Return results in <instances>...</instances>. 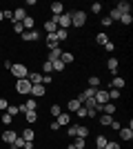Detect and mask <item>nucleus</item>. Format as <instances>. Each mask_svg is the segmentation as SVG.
I'll return each mask as SVG.
<instances>
[{
	"instance_id": "f257e3e1",
	"label": "nucleus",
	"mask_w": 133,
	"mask_h": 149,
	"mask_svg": "<svg viewBox=\"0 0 133 149\" xmlns=\"http://www.w3.org/2000/svg\"><path fill=\"white\" fill-rule=\"evenodd\" d=\"M91 131H89V127L87 125H69L67 127V136H71V138H87Z\"/></svg>"
},
{
	"instance_id": "f03ea898",
	"label": "nucleus",
	"mask_w": 133,
	"mask_h": 149,
	"mask_svg": "<svg viewBox=\"0 0 133 149\" xmlns=\"http://www.w3.org/2000/svg\"><path fill=\"white\" fill-rule=\"evenodd\" d=\"M11 76L16 78V80H20V78H27L29 76V69H27V65H22V62H11Z\"/></svg>"
},
{
	"instance_id": "7ed1b4c3",
	"label": "nucleus",
	"mask_w": 133,
	"mask_h": 149,
	"mask_svg": "<svg viewBox=\"0 0 133 149\" xmlns=\"http://www.w3.org/2000/svg\"><path fill=\"white\" fill-rule=\"evenodd\" d=\"M87 25V13L80 11V9H76V11H71V27H76V29H80V27Z\"/></svg>"
},
{
	"instance_id": "20e7f679",
	"label": "nucleus",
	"mask_w": 133,
	"mask_h": 149,
	"mask_svg": "<svg viewBox=\"0 0 133 149\" xmlns=\"http://www.w3.org/2000/svg\"><path fill=\"white\" fill-rule=\"evenodd\" d=\"M16 91H18L20 96H29V93H31V82L27 80V78L16 80Z\"/></svg>"
},
{
	"instance_id": "39448f33",
	"label": "nucleus",
	"mask_w": 133,
	"mask_h": 149,
	"mask_svg": "<svg viewBox=\"0 0 133 149\" xmlns=\"http://www.w3.org/2000/svg\"><path fill=\"white\" fill-rule=\"evenodd\" d=\"M69 27H71V11L69 13L64 11L62 16H58V29H67L69 31Z\"/></svg>"
},
{
	"instance_id": "423d86ee",
	"label": "nucleus",
	"mask_w": 133,
	"mask_h": 149,
	"mask_svg": "<svg viewBox=\"0 0 133 149\" xmlns=\"http://www.w3.org/2000/svg\"><path fill=\"white\" fill-rule=\"evenodd\" d=\"M56 31H58V16H51L44 22V33H56Z\"/></svg>"
},
{
	"instance_id": "0eeeda50",
	"label": "nucleus",
	"mask_w": 133,
	"mask_h": 149,
	"mask_svg": "<svg viewBox=\"0 0 133 149\" xmlns=\"http://www.w3.org/2000/svg\"><path fill=\"white\" fill-rule=\"evenodd\" d=\"M31 98H42V96H47V87L44 85H31V93H29Z\"/></svg>"
},
{
	"instance_id": "6e6552de",
	"label": "nucleus",
	"mask_w": 133,
	"mask_h": 149,
	"mask_svg": "<svg viewBox=\"0 0 133 149\" xmlns=\"http://www.w3.org/2000/svg\"><path fill=\"white\" fill-rule=\"evenodd\" d=\"M36 40H40V33H38L36 29L22 31V42H36Z\"/></svg>"
},
{
	"instance_id": "1a4fd4ad",
	"label": "nucleus",
	"mask_w": 133,
	"mask_h": 149,
	"mask_svg": "<svg viewBox=\"0 0 133 149\" xmlns=\"http://www.w3.org/2000/svg\"><path fill=\"white\" fill-rule=\"evenodd\" d=\"M95 102H98V105H107L109 102V91L107 89H98V91H95Z\"/></svg>"
},
{
	"instance_id": "9d476101",
	"label": "nucleus",
	"mask_w": 133,
	"mask_h": 149,
	"mask_svg": "<svg viewBox=\"0 0 133 149\" xmlns=\"http://www.w3.org/2000/svg\"><path fill=\"white\" fill-rule=\"evenodd\" d=\"M27 18V9L25 7H16L13 9V22H22Z\"/></svg>"
},
{
	"instance_id": "9b49d317",
	"label": "nucleus",
	"mask_w": 133,
	"mask_h": 149,
	"mask_svg": "<svg viewBox=\"0 0 133 149\" xmlns=\"http://www.w3.org/2000/svg\"><path fill=\"white\" fill-rule=\"evenodd\" d=\"M60 60L64 62V67H67V65H73V62H76V54H73V51H62Z\"/></svg>"
},
{
	"instance_id": "f8f14e48",
	"label": "nucleus",
	"mask_w": 133,
	"mask_h": 149,
	"mask_svg": "<svg viewBox=\"0 0 133 149\" xmlns=\"http://www.w3.org/2000/svg\"><path fill=\"white\" fill-rule=\"evenodd\" d=\"M124 85H127V80H124V78H120V76H113V78H111V85H109V89H122Z\"/></svg>"
},
{
	"instance_id": "ddd939ff",
	"label": "nucleus",
	"mask_w": 133,
	"mask_h": 149,
	"mask_svg": "<svg viewBox=\"0 0 133 149\" xmlns=\"http://www.w3.org/2000/svg\"><path fill=\"white\" fill-rule=\"evenodd\" d=\"M118 67H120V62H118V58H113V56H111V58L107 60V69H109V71H111L113 76H118Z\"/></svg>"
},
{
	"instance_id": "4468645a",
	"label": "nucleus",
	"mask_w": 133,
	"mask_h": 149,
	"mask_svg": "<svg viewBox=\"0 0 133 149\" xmlns=\"http://www.w3.org/2000/svg\"><path fill=\"white\" fill-rule=\"evenodd\" d=\"M60 56H62V49H60V47H53V49H49L47 60H49V62H56V60H60Z\"/></svg>"
},
{
	"instance_id": "2eb2a0df",
	"label": "nucleus",
	"mask_w": 133,
	"mask_h": 149,
	"mask_svg": "<svg viewBox=\"0 0 133 149\" xmlns=\"http://www.w3.org/2000/svg\"><path fill=\"white\" fill-rule=\"evenodd\" d=\"M44 42H47V47H49V49H53V47H60V42H58L56 33H47V36H44Z\"/></svg>"
},
{
	"instance_id": "dca6fc26",
	"label": "nucleus",
	"mask_w": 133,
	"mask_h": 149,
	"mask_svg": "<svg viewBox=\"0 0 133 149\" xmlns=\"http://www.w3.org/2000/svg\"><path fill=\"white\" fill-rule=\"evenodd\" d=\"M27 80L31 82V85H42V74H38V71H29Z\"/></svg>"
},
{
	"instance_id": "f3484780",
	"label": "nucleus",
	"mask_w": 133,
	"mask_h": 149,
	"mask_svg": "<svg viewBox=\"0 0 133 149\" xmlns=\"http://www.w3.org/2000/svg\"><path fill=\"white\" fill-rule=\"evenodd\" d=\"M115 9L120 13H131V2H127V0H120L118 5H115Z\"/></svg>"
},
{
	"instance_id": "a211bd4d",
	"label": "nucleus",
	"mask_w": 133,
	"mask_h": 149,
	"mask_svg": "<svg viewBox=\"0 0 133 149\" xmlns=\"http://www.w3.org/2000/svg\"><path fill=\"white\" fill-rule=\"evenodd\" d=\"M20 138H22V140H33V138H36V131L31 129V127H25V129H22V134H18Z\"/></svg>"
},
{
	"instance_id": "6ab92c4d",
	"label": "nucleus",
	"mask_w": 133,
	"mask_h": 149,
	"mask_svg": "<svg viewBox=\"0 0 133 149\" xmlns=\"http://www.w3.org/2000/svg\"><path fill=\"white\" fill-rule=\"evenodd\" d=\"M56 123L60 125V127H69V125H71V116H69V113H60V116L56 118Z\"/></svg>"
},
{
	"instance_id": "aec40b11",
	"label": "nucleus",
	"mask_w": 133,
	"mask_h": 149,
	"mask_svg": "<svg viewBox=\"0 0 133 149\" xmlns=\"http://www.w3.org/2000/svg\"><path fill=\"white\" fill-rule=\"evenodd\" d=\"M16 138H18V131H5V134H2V143L11 145Z\"/></svg>"
},
{
	"instance_id": "412c9836",
	"label": "nucleus",
	"mask_w": 133,
	"mask_h": 149,
	"mask_svg": "<svg viewBox=\"0 0 133 149\" xmlns=\"http://www.w3.org/2000/svg\"><path fill=\"white\" fill-rule=\"evenodd\" d=\"M51 13H53V16H62L64 13V5L62 2H51Z\"/></svg>"
},
{
	"instance_id": "4be33fe9",
	"label": "nucleus",
	"mask_w": 133,
	"mask_h": 149,
	"mask_svg": "<svg viewBox=\"0 0 133 149\" xmlns=\"http://www.w3.org/2000/svg\"><path fill=\"white\" fill-rule=\"evenodd\" d=\"M22 27H25V31H31L33 27H36V18H33V16H27V18L22 20Z\"/></svg>"
},
{
	"instance_id": "5701e85b",
	"label": "nucleus",
	"mask_w": 133,
	"mask_h": 149,
	"mask_svg": "<svg viewBox=\"0 0 133 149\" xmlns=\"http://www.w3.org/2000/svg\"><path fill=\"white\" fill-rule=\"evenodd\" d=\"M120 138L122 140H133V129L131 127H122L120 129Z\"/></svg>"
},
{
	"instance_id": "b1692460",
	"label": "nucleus",
	"mask_w": 133,
	"mask_h": 149,
	"mask_svg": "<svg viewBox=\"0 0 133 149\" xmlns=\"http://www.w3.org/2000/svg\"><path fill=\"white\" fill-rule=\"evenodd\" d=\"M80 107H82V102H80V100H78V98H73V100H69V105H67V109L76 113L78 109H80Z\"/></svg>"
},
{
	"instance_id": "393cba45",
	"label": "nucleus",
	"mask_w": 133,
	"mask_h": 149,
	"mask_svg": "<svg viewBox=\"0 0 133 149\" xmlns=\"http://www.w3.org/2000/svg\"><path fill=\"white\" fill-rule=\"evenodd\" d=\"M102 113L113 116V113H115V102H107V105H102Z\"/></svg>"
},
{
	"instance_id": "a878e982",
	"label": "nucleus",
	"mask_w": 133,
	"mask_h": 149,
	"mask_svg": "<svg viewBox=\"0 0 133 149\" xmlns=\"http://www.w3.org/2000/svg\"><path fill=\"white\" fill-rule=\"evenodd\" d=\"M71 145H73V149H84V147H87V138H78L76 136Z\"/></svg>"
},
{
	"instance_id": "bb28decb",
	"label": "nucleus",
	"mask_w": 133,
	"mask_h": 149,
	"mask_svg": "<svg viewBox=\"0 0 133 149\" xmlns=\"http://www.w3.org/2000/svg\"><path fill=\"white\" fill-rule=\"evenodd\" d=\"M25 120H27L29 125L38 123V111H27V113H25Z\"/></svg>"
},
{
	"instance_id": "cd10ccee",
	"label": "nucleus",
	"mask_w": 133,
	"mask_h": 149,
	"mask_svg": "<svg viewBox=\"0 0 133 149\" xmlns=\"http://www.w3.org/2000/svg\"><path fill=\"white\" fill-rule=\"evenodd\" d=\"M56 38H58V42H64V40L69 38V31H67V29H58L56 31Z\"/></svg>"
},
{
	"instance_id": "c85d7f7f",
	"label": "nucleus",
	"mask_w": 133,
	"mask_h": 149,
	"mask_svg": "<svg viewBox=\"0 0 133 149\" xmlns=\"http://www.w3.org/2000/svg\"><path fill=\"white\" fill-rule=\"evenodd\" d=\"M95 42H98V45H102V47H104V45L109 42V36H107V33H104V31H100V33L95 36Z\"/></svg>"
},
{
	"instance_id": "c756f323",
	"label": "nucleus",
	"mask_w": 133,
	"mask_h": 149,
	"mask_svg": "<svg viewBox=\"0 0 133 149\" xmlns=\"http://www.w3.org/2000/svg\"><path fill=\"white\" fill-rule=\"evenodd\" d=\"M111 120H113V116H107V113H102L100 118H98V123H100L102 127H109V125H111Z\"/></svg>"
},
{
	"instance_id": "7c9ffc66",
	"label": "nucleus",
	"mask_w": 133,
	"mask_h": 149,
	"mask_svg": "<svg viewBox=\"0 0 133 149\" xmlns=\"http://www.w3.org/2000/svg\"><path fill=\"white\" fill-rule=\"evenodd\" d=\"M107 91H109V102H113V100H118L122 96L120 89H107Z\"/></svg>"
},
{
	"instance_id": "2f4dec72",
	"label": "nucleus",
	"mask_w": 133,
	"mask_h": 149,
	"mask_svg": "<svg viewBox=\"0 0 133 149\" xmlns=\"http://www.w3.org/2000/svg\"><path fill=\"white\" fill-rule=\"evenodd\" d=\"M89 87L100 89V76H91V78H89Z\"/></svg>"
},
{
	"instance_id": "473e14b6",
	"label": "nucleus",
	"mask_w": 133,
	"mask_h": 149,
	"mask_svg": "<svg viewBox=\"0 0 133 149\" xmlns=\"http://www.w3.org/2000/svg\"><path fill=\"white\" fill-rule=\"evenodd\" d=\"M51 67H53V71H58V74H60V71H64V62L62 60H56V62H51Z\"/></svg>"
},
{
	"instance_id": "72a5a7b5",
	"label": "nucleus",
	"mask_w": 133,
	"mask_h": 149,
	"mask_svg": "<svg viewBox=\"0 0 133 149\" xmlns=\"http://www.w3.org/2000/svg\"><path fill=\"white\" fill-rule=\"evenodd\" d=\"M7 113H9V116H11V118H16V116H18V113H20L18 105H9V107H7Z\"/></svg>"
},
{
	"instance_id": "f704fd0d",
	"label": "nucleus",
	"mask_w": 133,
	"mask_h": 149,
	"mask_svg": "<svg viewBox=\"0 0 133 149\" xmlns=\"http://www.w3.org/2000/svg\"><path fill=\"white\" fill-rule=\"evenodd\" d=\"M104 145H107V136H98L95 138V149H104Z\"/></svg>"
},
{
	"instance_id": "c9c22d12",
	"label": "nucleus",
	"mask_w": 133,
	"mask_h": 149,
	"mask_svg": "<svg viewBox=\"0 0 133 149\" xmlns=\"http://www.w3.org/2000/svg\"><path fill=\"white\" fill-rule=\"evenodd\" d=\"M42 71H44V76H51L53 67H51V62H49V60H42Z\"/></svg>"
},
{
	"instance_id": "e433bc0d",
	"label": "nucleus",
	"mask_w": 133,
	"mask_h": 149,
	"mask_svg": "<svg viewBox=\"0 0 133 149\" xmlns=\"http://www.w3.org/2000/svg\"><path fill=\"white\" fill-rule=\"evenodd\" d=\"M120 22H122V25H131V22H133V16H131V13H122V16H120Z\"/></svg>"
},
{
	"instance_id": "4c0bfd02",
	"label": "nucleus",
	"mask_w": 133,
	"mask_h": 149,
	"mask_svg": "<svg viewBox=\"0 0 133 149\" xmlns=\"http://www.w3.org/2000/svg\"><path fill=\"white\" fill-rule=\"evenodd\" d=\"M0 123L5 125V127H9V125L13 123V118H11V116H9V113H2V116H0Z\"/></svg>"
},
{
	"instance_id": "58836bf2",
	"label": "nucleus",
	"mask_w": 133,
	"mask_h": 149,
	"mask_svg": "<svg viewBox=\"0 0 133 149\" xmlns=\"http://www.w3.org/2000/svg\"><path fill=\"white\" fill-rule=\"evenodd\" d=\"M11 25H13V33H18V36H22V31H25L22 22H11Z\"/></svg>"
},
{
	"instance_id": "ea45409f",
	"label": "nucleus",
	"mask_w": 133,
	"mask_h": 149,
	"mask_svg": "<svg viewBox=\"0 0 133 149\" xmlns=\"http://www.w3.org/2000/svg\"><path fill=\"white\" fill-rule=\"evenodd\" d=\"M60 113H62V109H60V105H51V116H53V118H58Z\"/></svg>"
},
{
	"instance_id": "a19ab883",
	"label": "nucleus",
	"mask_w": 133,
	"mask_h": 149,
	"mask_svg": "<svg viewBox=\"0 0 133 149\" xmlns=\"http://www.w3.org/2000/svg\"><path fill=\"white\" fill-rule=\"evenodd\" d=\"M120 16H122V13L118 11V9H115V7H113V9H111V13H109V18L113 20V22H115V20H120Z\"/></svg>"
},
{
	"instance_id": "79ce46f5",
	"label": "nucleus",
	"mask_w": 133,
	"mask_h": 149,
	"mask_svg": "<svg viewBox=\"0 0 133 149\" xmlns=\"http://www.w3.org/2000/svg\"><path fill=\"white\" fill-rule=\"evenodd\" d=\"M100 11H102V5H100V2H93V5H91V13H93V16H98Z\"/></svg>"
},
{
	"instance_id": "37998d69",
	"label": "nucleus",
	"mask_w": 133,
	"mask_h": 149,
	"mask_svg": "<svg viewBox=\"0 0 133 149\" xmlns=\"http://www.w3.org/2000/svg\"><path fill=\"white\" fill-rule=\"evenodd\" d=\"M22 143H25V140H22V138H16V140H13V143H11V149H22Z\"/></svg>"
},
{
	"instance_id": "c03bdc74",
	"label": "nucleus",
	"mask_w": 133,
	"mask_h": 149,
	"mask_svg": "<svg viewBox=\"0 0 133 149\" xmlns=\"http://www.w3.org/2000/svg\"><path fill=\"white\" fill-rule=\"evenodd\" d=\"M104 149H120V143H115V140H107Z\"/></svg>"
},
{
	"instance_id": "a18cd8bd",
	"label": "nucleus",
	"mask_w": 133,
	"mask_h": 149,
	"mask_svg": "<svg viewBox=\"0 0 133 149\" xmlns=\"http://www.w3.org/2000/svg\"><path fill=\"white\" fill-rule=\"evenodd\" d=\"M2 18H5V20H11V22H13V11H11V9H5V11H2Z\"/></svg>"
},
{
	"instance_id": "49530a36",
	"label": "nucleus",
	"mask_w": 133,
	"mask_h": 149,
	"mask_svg": "<svg viewBox=\"0 0 133 149\" xmlns=\"http://www.w3.org/2000/svg\"><path fill=\"white\" fill-rule=\"evenodd\" d=\"M100 25H102V27H111V25H113V20L109 18V16H104V18L100 20Z\"/></svg>"
},
{
	"instance_id": "de8ad7c7",
	"label": "nucleus",
	"mask_w": 133,
	"mask_h": 149,
	"mask_svg": "<svg viewBox=\"0 0 133 149\" xmlns=\"http://www.w3.org/2000/svg\"><path fill=\"white\" fill-rule=\"evenodd\" d=\"M7 107H9V100H7V98H0V111H7Z\"/></svg>"
},
{
	"instance_id": "09e8293b",
	"label": "nucleus",
	"mask_w": 133,
	"mask_h": 149,
	"mask_svg": "<svg viewBox=\"0 0 133 149\" xmlns=\"http://www.w3.org/2000/svg\"><path fill=\"white\" fill-rule=\"evenodd\" d=\"M109 127H111V129H115V131H120V129H122V125L118 123V120H115V118L111 120V125H109Z\"/></svg>"
},
{
	"instance_id": "8fccbe9b",
	"label": "nucleus",
	"mask_w": 133,
	"mask_h": 149,
	"mask_svg": "<svg viewBox=\"0 0 133 149\" xmlns=\"http://www.w3.org/2000/svg\"><path fill=\"white\" fill-rule=\"evenodd\" d=\"M51 82H53V76H44V74H42V85H44V87H47V85H51Z\"/></svg>"
},
{
	"instance_id": "3c124183",
	"label": "nucleus",
	"mask_w": 133,
	"mask_h": 149,
	"mask_svg": "<svg viewBox=\"0 0 133 149\" xmlns=\"http://www.w3.org/2000/svg\"><path fill=\"white\" fill-rule=\"evenodd\" d=\"M76 116H78V118H84V116H89V111L84 109V107H80V109L76 111Z\"/></svg>"
},
{
	"instance_id": "603ef678",
	"label": "nucleus",
	"mask_w": 133,
	"mask_h": 149,
	"mask_svg": "<svg viewBox=\"0 0 133 149\" xmlns=\"http://www.w3.org/2000/svg\"><path fill=\"white\" fill-rule=\"evenodd\" d=\"M22 149H36L33 140H25V143H22Z\"/></svg>"
},
{
	"instance_id": "864d4df0",
	"label": "nucleus",
	"mask_w": 133,
	"mask_h": 149,
	"mask_svg": "<svg viewBox=\"0 0 133 149\" xmlns=\"http://www.w3.org/2000/svg\"><path fill=\"white\" fill-rule=\"evenodd\" d=\"M104 49H107V51H109V54H111V51H113V49H115V42H111V40H109V42H107V45H104Z\"/></svg>"
},
{
	"instance_id": "5fc2aeb1",
	"label": "nucleus",
	"mask_w": 133,
	"mask_h": 149,
	"mask_svg": "<svg viewBox=\"0 0 133 149\" xmlns=\"http://www.w3.org/2000/svg\"><path fill=\"white\" fill-rule=\"evenodd\" d=\"M49 129H51V131H58V129H60V125H58V123H56V120H53V123H51V125H49Z\"/></svg>"
},
{
	"instance_id": "6e6d98bb",
	"label": "nucleus",
	"mask_w": 133,
	"mask_h": 149,
	"mask_svg": "<svg viewBox=\"0 0 133 149\" xmlns=\"http://www.w3.org/2000/svg\"><path fill=\"white\" fill-rule=\"evenodd\" d=\"M2 20H5V18H2V11H0V22H2Z\"/></svg>"
},
{
	"instance_id": "4d7b16f0",
	"label": "nucleus",
	"mask_w": 133,
	"mask_h": 149,
	"mask_svg": "<svg viewBox=\"0 0 133 149\" xmlns=\"http://www.w3.org/2000/svg\"><path fill=\"white\" fill-rule=\"evenodd\" d=\"M84 149H87V147H84Z\"/></svg>"
}]
</instances>
